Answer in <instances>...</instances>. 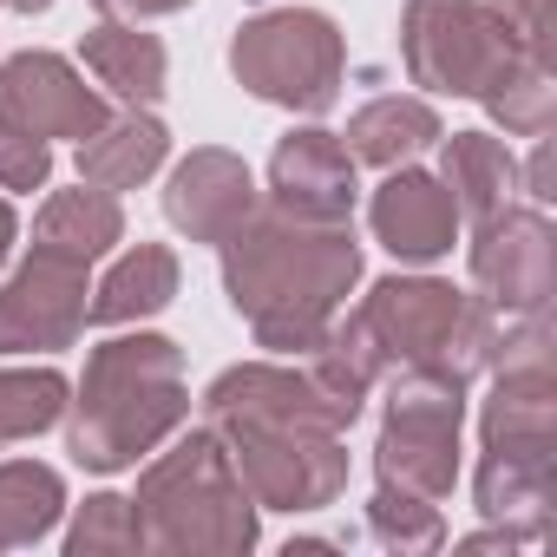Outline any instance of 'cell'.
<instances>
[{
  "label": "cell",
  "mask_w": 557,
  "mask_h": 557,
  "mask_svg": "<svg viewBox=\"0 0 557 557\" xmlns=\"http://www.w3.org/2000/svg\"><path fill=\"white\" fill-rule=\"evenodd\" d=\"M223 249L230 309L249 322L256 348L309 355L361 283V243L348 223H302L283 210H256Z\"/></svg>",
  "instance_id": "6da1fadb"
},
{
  "label": "cell",
  "mask_w": 557,
  "mask_h": 557,
  "mask_svg": "<svg viewBox=\"0 0 557 557\" xmlns=\"http://www.w3.org/2000/svg\"><path fill=\"white\" fill-rule=\"evenodd\" d=\"M190 420L184 355L164 335H112L86 355L79 400H66V453L86 472H125Z\"/></svg>",
  "instance_id": "7a4b0ae2"
},
{
  "label": "cell",
  "mask_w": 557,
  "mask_h": 557,
  "mask_svg": "<svg viewBox=\"0 0 557 557\" xmlns=\"http://www.w3.org/2000/svg\"><path fill=\"white\" fill-rule=\"evenodd\" d=\"M132 511H138L145 550H171V557L256 550V498L243 492V479L210 426H197L190 440H177L164 459H151L138 472Z\"/></svg>",
  "instance_id": "3957f363"
},
{
  "label": "cell",
  "mask_w": 557,
  "mask_h": 557,
  "mask_svg": "<svg viewBox=\"0 0 557 557\" xmlns=\"http://www.w3.org/2000/svg\"><path fill=\"white\" fill-rule=\"evenodd\" d=\"M355 322L368 329L381 368H446L459 381L492 374L498 361V315L479 296H459L453 283H433V275H381V283L361 296Z\"/></svg>",
  "instance_id": "277c9868"
},
{
  "label": "cell",
  "mask_w": 557,
  "mask_h": 557,
  "mask_svg": "<svg viewBox=\"0 0 557 557\" xmlns=\"http://www.w3.org/2000/svg\"><path fill=\"white\" fill-rule=\"evenodd\" d=\"M230 73L243 92H256L262 106H283L302 119H322L342 99V73H348V40L329 14L315 8H269L249 14L230 40Z\"/></svg>",
  "instance_id": "5b68a950"
},
{
  "label": "cell",
  "mask_w": 557,
  "mask_h": 557,
  "mask_svg": "<svg viewBox=\"0 0 557 557\" xmlns=\"http://www.w3.org/2000/svg\"><path fill=\"white\" fill-rule=\"evenodd\" d=\"M466 387L446 368H394L387 413L374 440V472L394 492L413 498H453L459 485V426H466Z\"/></svg>",
  "instance_id": "8992f818"
},
{
  "label": "cell",
  "mask_w": 557,
  "mask_h": 557,
  "mask_svg": "<svg viewBox=\"0 0 557 557\" xmlns=\"http://www.w3.org/2000/svg\"><path fill=\"white\" fill-rule=\"evenodd\" d=\"M216 440L256 511H322L348 492V446L335 426H223Z\"/></svg>",
  "instance_id": "52a82bcc"
},
{
  "label": "cell",
  "mask_w": 557,
  "mask_h": 557,
  "mask_svg": "<svg viewBox=\"0 0 557 557\" xmlns=\"http://www.w3.org/2000/svg\"><path fill=\"white\" fill-rule=\"evenodd\" d=\"M511 53H524V47H511V34L479 0H407V14H400V60L413 73V86H426V92L479 99Z\"/></svg>",
  "instance_id": "ba28073f"
},
{
  "label": "cell",
  "mask_w": 557,
  "mask_h": 557,
  "mask_svg": "<svg viewBox=\"0 0 557 557\" xmlns=\"http://www.w3.org/2000/svg\"><path fill=\"white\" fill-rule=\"evenodd\" d=\"M472 289L492 315H550L557 236L544 210H498L472 236Z\"/></svg>",
  "instance_id": "9c48e42d"
},
{
  "label": "cell",
  "mask_w": 557,
  "mask_h": 557,
  "mask_svg": "<svg viewBox=\"0 0 557 557\" xmlns=\"http://www.w3.org/2000/svg\"><path fill=\"white\" fill-rule=\"evenodd\" d=\"M86 262L34 249L8 283H0V355H53L73 348L86 329Z\"/></svg>",
  "instance_id": "30bf717a"
},
{
  "label": "cell",
  "mask_w": 557,
  "mask_h": 557,
  "mask_svg": "<svg viewBox=\"0 0 557 557\" xmlns=\"http://www.w3.org/2000/svg\"><path fill=\"white\" fill-rule=\"evenodd\" d=\"M106 99L73 73L60 53H14L0 60V125H14L27 138H92L106 125Z\"/></svg>",
  "instance_id": "8fae6325"
},
{
  "label": "cell",
  "mask_w": 557,
  "mask_h": 557,
  "mask_svg": "<svg viewBox=\"0 0 557 557\" xmlns=\"http://www.w3.org/2000/svg\"><path fill=\"white\" fill-rule=\"evenodd\" d=\"M203 426H342V413L322 400V387L309 381V368H283V361H243L223 368L203 387Z\"/></svg>",
  "instance_id": "7c38bea8"
},
{
  "label": "cell",
  "mask_w": 557,
  "mask_h": 557,
  "mask_svg": "<svg viewBox=\"0 0 557 557\" xmlns=\"http://www.w3.org/2000/svg\"><path fill=\"white\" fill-rule=\"evenodd\" d=\"M355 158L335 132L322 125H302L275 145L269 158V210L283 216H302V223H348L355 216Z\"/></svg>",
  "instance_id": "4fadbf2b"
},
{
  "label": "cell",
  "mask_w": 557,
  "mask_h": 557,
  "mask_svg": "<svg viewBox=\"0 0 557 557\" xmlns=\"http://www.w3.org/2000/svg\"><path fill=\"white\" fill-rule=\"evenodd\" d=\"M256 210H262L256 177H249V164H243L236 151H223V145H197V151L171 171V184H164V216H171V230H184L190 243H230Z\"/></svg>",
  "instance_id": "5bb4252c"
},
{
  "label": "cell",
  "mask_w": 557,
  "mask_h": 557,
  "mask_svg": "<svg viewBox=\"0 0 557 557\" xmlns=\"http://www.w3.org/2000/svg\"><path fill=\"white\" fill-rule=\"evenodd\" d=\"M368 223H374V243L400 262H440L453 256L459 243V203L453 190L433 177V171H413V164H394L368 203Z\"/></svg>",
  "instance_id": "9a60e30c"
},
{
  "label": "cell",
  "mask_w": 557,
  "mask_h": 557,
  "mask_svg": "<svg viewBox=\"0 0 557 557\" xmlns=\"http://www.w3.org/2000/svg\"><path fill=\"white\" fill-rule=\"evenodd\" d=\"M440 184L459 203V223H485L498 210H511L518 197V158L505 138L492 132H440Z\"/></svg>",
  "instance_id": "2e32d148"
},
{
  "label": "cell",
  "mask_w": 557,
  "mask_h": 557,
  "mask_svg": "<svg viewBox=\"0 0 557 557\" xmlns=\"http://www.w3.org/2000/svg\"><path fill=\"white\" fill-rule=\"evenodd\" d=\"M164 158H171V132L145 106H132L125 119H106L92 138H79V177L99 184V190H112V197L138 190L145 177H158Z\"/></svg>",
  "instance_id": "e0dca14e"
},
{
  "label": "cell",
  "mask_w": 557,
  "mask_h": 557,
  "mask_svg": "<svg viewBox=\"0 0 557 557\" xmlns=\"http://www.w3.org/2000/svg\"><path fill=\"white\" fill-rule=\"evenodd\" d=\"M112 243H125V210L112 190H99L86 177H79V190H53L34 216V249H47V256L99 262Z\"/></svg>",
  "instance_id": "ac0fdd59"
},
{
  "label": "cell",
  "mask_w": 557,
  "mask_h": 557,
  "mask_svg": "<svg viewBox=\"0 0 557 557\" xmlns=\"http://www.w3.org/2000/svg\"><path fill=\"white\" fill-rule=\"evenodd\" d=\"M171 296H177V256H171L164 243H132V249L106 269V283L92 289L86 322H99V329H132V322L164 315Z\"/></svg>",
  "instance_id": "d6986e66"
},
{
  "label": "cell",
  "mask_w": 557,
  "mask_h": 557,
  "mask_svg": "<svg viewBox=\"0 0 557 557\" xmlns=\"http://www.w3.org/2000/svg\"><path fill=\"white\" fill-rule=\"evenodd\" d=\"M79 53H86L92 79H99L112 99H125V106H158V99H164L171 60H164L158 34H145L138 21H99V27L79 40Z\"/></svg>",
  "instance_id": "ffe728a7"
},
{
  "label": "cell",
  "mask_w": 557,
  "mask_h": 557,
  "mask_svg": "<svg viewBox=\"0 0 557 557\" xmlns=\"http://www.w3.org/2000/svg\"><path fill=\"white\" fill-rule=\"evenodd\" d=\"M348 158L355 164H381V171H394V164H413L420 151H433L440 145V112L426 106V99H407V92H387V99H368L355 119H348Z\"/></svg>",
  "instance_id": "44dd1931"
},
{
  "label": "cell",
  "mask_w": 557,
  "mask_h": 557,
  "mask_svg": "<svg viewBox=\"0 0 557 557\" xmlns=\"http://www.w3.org/2000/svg\"><path fill=\"white\" fill-rule=\"evenodd\" d=\"M550 472L557 459H511V453H485L479 459V479H472V498L492 524L518 531L524 544L544 537V518H550Z\"/></svg>",
  "instance_id": "7402d4cb"
},
{
  "label": "cell",
  "mask_w": 557,
  "mask_h": 557,
  "mask_svg": "<svg viewBox=\"0 0 557 557\" xmlns=\"http://www.w3.org/2000/svg\"><path fill=\"white\" fill-rule=\"evenodd\" d=\"M66 511V485L40 459H8L0 466V550H27L40 544Z\"/></svg>",
  "instance_id": "603a6c76"
},
{
  "label": "cell",
  "mask_w": 557,
  "mask_h": 557,
  "mask_svg": "<svg viewBox=\"0 0 557 557\" xmlns=\"http://www.w3.org/2000/svg\"><path fill=\"white\" fill-rule=\"evenodd\" d=\"M479 106H485L511 138H544V132H550V119H557L550 60H537V53H511V60L492 73V86L479 92Z\"/></svg>",
  "instance_id": "cb8c5ba5"
},
{
  "label": "cell",
  "mask_w": 557,
  "mask_h": 557,
  "mask_svg": "<svg viewBox=\"0 0 557 557\" xmlns=\"http://www.w3.org/2000/svg\"><path fill=\"white\" fill-rule=\"evenodd\" d=\"M66 400H73V381L60 368H0V446H21L60 426Z\"/></svg>",
  "instance_id": "d4e9b609"
},
{
  "label": "cell",
  "mask_w": 557,
  "mask_h": 557,
  "mask_svg": "<svg viewBox=\"0 0 557 557\" xmlns=\"http://www.w3.org/2000/svg\"><path fill=\"white\" fill-rule=\"evenodd\" d=\"M368 531H374V544H387L400 557H420V550H440L446 544L440 505L433 498H413V492H394V485H381L368 498Z\"/></svg>",
  "instance_id": "484cf974"
},
{
  "label": "cell",
  "mask_w": 557,
  "mask_h": 557,
  "mask_svg": "<svg viewBox=\"0 0 557 557\" xmlns=\"http://www.w3.org/2000/svg\"><path fill=\"white\" fill-rule=\"evenodd\" d=\"M132 550H145V531H138L132 498L92 492V498L79 505L73 531H66V557H132Z\"/></svg>",
  "instance_id": "4316f807"
},
{
  "label": "cell",
  "mask_w": 557,
  "mask_h": 557,
  "mask_svg": "<svg viewBox=\"0 0 557 557\" xmlns=\"http://www.w3.org/2000/svg\"><path fill=\"white\" fill-rule=\"evenodd\" d=\"M53 177V145L0 125V190H40Z\"/></svg>",
  "instance_id": "83f0119b"
},
{
  "label": "cell",
  "mask_w": 557,
  "mask_h": 557,
  "mask_svg": "<svg viewBox=\"0 0 557 557\" xmlns=\"http://www.w3.org/2000/svg\"><path fill=\"white\" fill-rule=\"evenodd\" d=\"M479 8L511 34V47L550 60V27H544V8H550V0H479Z\"/></svg>",
  "instance_id": "f1b7e54d"
},
{
  "label": "cell",
  "mask_w": 557,
  "mask_h": 557,
  "mask_svg": "<svg viewBox=\"0 0 557 557\" xmlns=\"http://www.w3.org/2000/svg\"><path fill=\"white\" fill-rule=\"evenodd\" d=\"M106 21H164V14H184L190 0H92Z\"/></svg>",
  "instance_id": "f546056e"
},
{
  "label": "cell",
  "mask_w": 557,
  "mask_h": 557,
  "mask_svg": "<svg viewBox=\"0 0 557 557\" xmlns=\"http://www.w3.org/2000/svg\"><path fill=\"white\" fill-rule=\"evenodd\" d=\"M14 243H21V216H14V203L0 197V262L14 256Z\"/></svg>",
  "instance_id": "4dcf8cb0"
},
{
  "label": "cell",
  "mask_w": 557,
  "mask_h": 557,
  "mask_svg": "<svg viewBox=\"0 0 557 557\" xmlns=\"http://www.w3.org/2000/svg\"><path fill=\"white\" fill-rule=\"evenodd\" d=\"M8 8H21V14H47L53 0H8Z\"/></svg>",
  "instance_id": "1f68e13d"
},
{
  "label": "cell",
  "mask_w": 557,
  "mask_h": 557,
  "mask_svg": "<svg viewBox=\"0 0 557 557\" xmlns=\"http://www.w3.org/2000/svg\"><path fill=\"white\" fill-rule=\"evenodd\" d=\"M0 8H8V0H0Z\"/></svg>",
  "instance_id": "d6a6232c"
}]
</instances>
